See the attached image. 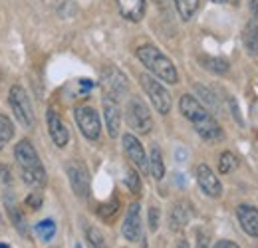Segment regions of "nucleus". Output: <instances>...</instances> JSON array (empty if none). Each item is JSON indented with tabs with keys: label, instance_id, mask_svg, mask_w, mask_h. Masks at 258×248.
<instances>
[{
	"label": "nucleus",
	"instance_id": "obj_1",
	"mask_svg": "<svg viewBox=\"0 0 258 248\" xmlns=\"http://www.w3.org/2000/svg\"><path fill=\"white\" fill-rule=\"evenodd\" d=\"M14 159L20 167L24 183L30 187H44L46 185V169L38 157V151L28 139H22L14 147Z\"/></svg>",
	"mask_w": 258,
	"mask_h": 248
},
{
	"label": "nucleus",
	"instance_id": "obj_2",
	"mask_svg": "<svg viewBox=\"0 0 258 248\" xmlns=\"http://www.w3.org/2000/svg\"><path fill=\"white\" fill-rule=\"evenodd\" d=\"M137 58L153 76H157L163 82H167V84H177L179 82V72H177L175 64L171 62L159 48L149 46V44L141 46V48H137Z\"/></svg>",
	"mask_w": 258,
	"mask_h": 248
},
{
	"label": "nucleus",
	"instance_id": "obj_3",
	"mask_svg": "<svg viewBox=\"0 0 258 248\" xmlns=\"http://www.w3.org/2000/svg\"><path fill=\"white\" fill-rule=\"evenodd\" d=\"M125 121L139 135H147L151 131L153 127L151 111L141 97H129L127 105H125Z\"/></svg>",
	"mask_w": 258,
	"mask_h": 248
},
{
	"label": "nucleus",
	"instance_id": "obj_4",
	"mask_svg": "<svg viewBox=\"0 0 258 248\" xmlns=\"http://www.w3.org/2000/svg\"><path fill=\"white\" fill-rule=\"evenodd\" d=\"M139 84H141L143 92L147 93V97H149L151 105L155 107V111L161 113V115H167L171 111V93L165 90V86L161 82H157L153 76H149V74H141L139 76Z\"/></svg>",
	"mask_w": 258,
	"mask_h": 248
},
{
	"label": "nucleus",
	"instance_id": "obj_5",
	"mask_svg": "<svg viewBox=\"0 0 258 248\" xmlns=\"http://www.w3.org/2000/svg\"><path fill=\"white\" fill-rule=\"evenodd\" d=\"M8 103H10V109L14 113V117L24 125V127H32L34 125V111L32 105H30V99H28V93L24 92L22 86H12L10 92H8Z\"/></svg>",
	"mask_w": 258,
	"mask_h": 248
},
{
	"label": "nucleus",
	"instance_id": "obj_6",
	"mask_svg": "<svg viewBox=\"0 0 258 248\" xmlns=\"http://www.w3.org/2000/svg\"><path fill=\"white\" fill-rule=\"evenodd\" d=\"M101 88H103V95H109L119 101L129 92V82L119 68L107 66L101 70Z\"/></svg>",
	"mask_w": 258,
	"mask_h": 248
},
{
	"label": "nucleus",
	"instance_id": "obj_7",
	"mask_svg": "<svg viewBox=\"0 0 258 248\" xmlns=\"http://www.w3.org/2000/svg\"><path fill=\"white\" fill-rule=\"evenodd\" d=\"M74 117H76V123L80 127L82 135L90 141H97L99 139V133H101V121H99V115L94 107L90 105H80L76 107L74 111Z\"/></svg>",
	"mask_w": 258,
	"mask_h": 248
},
{
	"label": "nucleus",
	"instance_id": "obj_8",
	"mask_svg": "<svg viewBox=\"0 0 258 248\" xmlns=\"http://www.w3.org/2000/svg\"><path fill=\"white\" fill-rule=\"evenodd\" d=\"M68 179H70V185H72V191L76 197L86 199L90 195V175H88L86 165L70 163L68 165Z\"/></svg>",
	"mask_w": 258,
	"mask_h": 248
},
{
	"label": "nucleus",
	"instance_id": "obj_9",
	"mask_svg": "<svg viewBox=\"0 0 258 248\" xmlns=\"http://www.w3.org/2000/svg\"><path fill=\"white\" fill-rule=\"evenodd\" d=\"M195 175H197V183H199V187H201V191H203L207 197H213V199L221 197L223 185H221L219 177L213 173V169H211L209 165H205V163L199 165L197 171H195Z\"/></svg>",
	"mask_w": 258,
	"mask_h": 248
},
{
	"label": "nucleus",
	"instance_id": "obj_10",
	"mask_svg": "<svg viewBox=\"0 0 258 248\" xmlns=\"http://www.w3.org/2000/svg\"><path fill=\"white\" fill-rule=\"evenodd\" d=\"M179 109H181V113H183L193 125L201 123V121H205V119L211 117V111H207V107H205L197 97L189 95V93H185V95L181 97Z\"/></svg>",
	"mask_w": 258,
	"mask_h": 248
},
{
	"label": "nucleus",
	"instance_id": "obj_11",
	"mask_svg": "<svg viewBox=\"0 0 258 248\" xmlns=\"http://www.w3.org/2000/svg\"><path fill=\"white\" fill-rule=\"evenodd\" d=\"M121 232L123 236L127 238L129 242H137L141 238V205L139 203H133L129 205L125 218H123V226H121Z\"/></svg>",
	"mask_w": 258,
	"mask_h": 248
},
{
	"label": "nucleus",
	"instance_id": "obj_12",
	"mask_svg": "<svg viewBox=\"0 0 258 248\" xmlns=\"http://www.w3.org/2000/svg\"><path fill=\"white\" fill-rule=\"evenodd\" d=\"M123 149H125V155L129 157V161L135 167H139L143 173L149 171V159L145 157V149H143L141 141L135 135H131V133L123 135Z\"/></svg>",
	"mask_w": 258,
	"mask_h": 248
},
{
	"label": "nucleus",
	"instance_id": "obj_13",
	"mask_svg": "<svg viewBox=\"0 0 258 248\" xmlns=\"http://www.w3.org/2000/svg\"><path fill=\"white\" fill-rule=\"evenodd\" d=\"M103 119L109 137H117L121 125V109H119V101L109 95H103Z\"/></svg>",
	"mask_w": 258,
	"mask_h": 248
},
{
	"label": "nucleus",
	"instance_id": "obj_14",
	"mask_svg": "<svg viewBox=\"0 0 258 248\" xmlns=\"http://www.w3.org/2000/svg\"><path fill=\"white\" fill-rule=\"evenodd\" d=\"M46 123H48V133H50L52 141H54L58 147H66L68 141H70V131H68V127L64 125L62 117L58 115L56 109H52V107L48 109V113H46Z\"/></svg>",
	"mask_w": 258,
	"mask_h": 248
},
{
	"label": "nucleus",
	"instance_id": "obj_15",
	"mask_svg": "<svg viewBox=\"0 0 258 248\" xmlns=\"http://www.w3.org/2000/svg\"><path fill=\"white\" fill-rule=\"evenodd\" d=\"M236 218L240 222V228L248 234L258 238V209L252 205H238L236 209Z\"/></svg>",
	"mask_w": 258,
	"mask_h": 248
},
{
	"label": "nucleus",
	"instance_id": "obj_16",
	"mask_svg": "<svg viewBox=\"0 0 258 248\" xmlns=\"http://www.w3.org/2000/svg\"><path fill=\"white\" fill-rule=\"evenodd\" d=\"M191 217H193V211L187 203H175L169 211V228L175 230V232L183 230L189 224Z\"/></svg>",
	"mask_w": 258,
	"mask_h": 248
},
{
	"label": "nucleus",
	"instance_id": "obj_17",
	"mask_svg": "<svg viewBox=\"0 0 258 248\" xmlns=\"http://www.w3.org/2000/svg\"><path fill=\"white\" fill-rule=\"evenodd\" d=\"M115 2H117V8H119V14L125 20H129V22L143 20L145 8H147V2L145 0H115Z\"/></svg>",
	"mask_w": 258,
	"mask_h": 248
},
{
	"label": "nucleus",
	"instance_id": "obj_18",
	"mask_svg": "<svg viewBox=\"0 0 258 248\" xmlns=\"http://www.w3.org/2000/svg\"><path fill=\"white\" fill-rule=\"evenodd\" d=\"M4 205H6V211H8V217L12 220V224L16 226V230L24 236V238H28V224H26V220H24V215L20 213V209H18V203L14 201V197L12 195H4Z\"/></svg>",
	"mask_w": 258,
	"mask_h": 248
},
{
	"label": "nucleus",
	"instance_id": "obj_19",
	"mask_svg": "<svg viewBox=\"0 0 258 248\" xmlns=\"http://www.w3.org/2000/svg\"><path fill=\"white\" fill-rule=\"evenodd\" d=\"M195 131H197L205 141H219V139L223 137V129H221V125L217 123V119H215L213 115H211L209 119H205V121L195 125Z\"/></svg>",
	"mask_w": 258,
	"mask_h": 248
},
{
	"label": "nucleus",
	"instance_id": "obj_20",
	"mask_svg": "<svg viewBox=\"0 0 258 248\" xmlns=\"http://www.w3.org/2000/svg\"><path fill=\"white\" fill-rule=\"evenodd\" d=\"M149 173L153 175L155 181H161L165 177V163H163L161 149L157 145L151 147V153H149Z\"/></svg>",
	"mask_w": 258,
	"mask_h": 248
},
{
	"label": "nucleus",
	"instance_id": "obj_21",
	"mask_svg": "<svg viewBox=\"0 0 258 248\" xmlns=\"http://www.w3.org/2000/svg\"><path fill=\"white\" fill-rule=\"evenodd\" d=\"M242 42L244 48L250 56H258V24L256 22H248L246 28L242 32Z\"/></svg>",
	"mask_w": 258,
	"mask_h": 248
},
{
	"label": "nucleus",
	"instance_id": "obj_22",
	"mask_svg": "<svg viewBox=\"0 0 258 248\" xmlns=\"http://www.w3.org/2000/svg\"><path fill=\"white\" fill-rule=\"evenodd\" d=\"M201 64H203V68H207L209 72L219 74V76H223V74L228 72V62H226L225 58H217V56H201Z\"/></svg>",
	"mask_w": 258,
	"mask_h": 248
},
{
	"label": "nucleus",
	"instance_id": "obj_23",
	"mask_svg": "<svg viewBox=\"0 0 258 248\" xmlns=\"http://www.w3.org/2000/svg\"><path fill=\"white\" fill-rule=\"evenodd\" d=\"M173 2H175V8H177L179 16L183 20H191L195 16V12H197V8H199L201 0H173Z\"/></svg>",
	"mask_w": 258,
	"mask_h": 248
},
{
	"label": "nucleus",
	"instance_id": "obj_24",
	"mask_svg": "<svg viewBox=\"0 0 258 248\" xmlns=\"http://www.w3.org/2000/svg\"><path fill=\"white\" fill-rule=\"evenodd\" d=\"M34 230H36V234H38L44 242H48V240H52V238H54V234H56V222H54L52 218L40 220V222L34 226Z\"/></svg>",
	"mask_w": 258,
	"mask_h": 248
},
{
	"label": "nucleus",
	"instance_id": "obj_25",
	"mask_svg": "<svg viewBox=\"0 0 258 248\" xmlns=\"http://www.w3.org/2000/svg\"><path fill=\"white\" fill-rule=\"evenodd\" d=\"M12 137H14V125H12V121H10L4 113H0V149H2Z\"/></svg>",
	"mask_w": 258,
	"mask_h": 248
},
{
	"label": "nucleus",
	"instance_id": "obj_26",
	"mask_svg": "<svg viewBox=\"0 0 258 248\" xmlns=\"http://www.w3.org/2000/svg\"><path fill=\"white\" fill-rule=\"evenodd\" d=\"M236 165H238L236 157L232 155L230 151H225V153L221 155V159H219V173H221V175H228L230 171L236 169Z\"/></svg>",
	"mask_w": 258,
	"mask_h": 248
},
{
	"label": "nucleus",
	"instance_id": "obj_27",
	"mask_svg": "<svg viewBox=\"0 0 258 248\" xmlns=\"http://www.w3.org/2000/svg\"><path fill=\"white\" fill-rule=\"evenodd\" d=\"M86 236H88V242H90L94 248H105L103 234L97 230L96 226H88V228H86Z\"/></svg>",
	"mask_w": 258,
	"mask_h": 248
},
{
	"label": "nucleus",
	"instance_id": "obj_28",
	"mask_svg": "<svg viewBox=\"0 0 258 248\" xmlns=\"http://www.w3.org/2000/svg\"><path fill=\"white\" fill-rule=\"evenodd\" d=\"M125 187H127L133 195H139V193H141V181H139V175H137L135 171H131V169H129L127 175H125Z\"/></svg>",
	"mask_w": 258,
	"mask_h": 248
},
{
	"label": "nucleus",
	"instance_id": "obj_29",
	"mask_svg": "<svg viewBox=\"0 0 258 248\" xmlns=\"http://www.w3.org/2000/svg\"><path fill=\"white\" fill-rule=\"evenodd\" d=\"M42 201H44V197H42V193L40 191H32L28 197H26V207H30L32 211H36V209H40L42 207Z\"/></svg>",
	"mask_w": 258,
	"mask_h": 248
},
{
	"label": "nucleus",
	"instance_id": "obj_30",
	"mask_svg": "<svg viewBox=\"0 0 258 248\" xmlns=\"http://www.w3.org/2000/svg\"><path fill=\"white\" fill-rule=\"evenodd\" d=\"M159 217H161L159 207H151V209H149V228H151L153 232L159 228Z\"/></svg>",
	"mask_w": 258,
	"mask_h": 248
},
{
	"label": "nucleus",
	"instance_id": "obj_31",
	"mask_svg": "<svg viewBox=\"0 0 258 248\" xmlns=\"http://www.w3.org/2000/svg\"><path fill=\"white\" fill-rule=\"evenodd\" d=\"M195 88H197V92H199L201 95H203V97H205V101H209L211 105H217V99H215V95L209 92L207 88H203V86H195Z\"/></svg>",
	"mask_w": 258,
	"mask_h": 248
},
{
	"label": "nucleus",
	"instance_id": "obj_32",
	"mask_svg": "<svg viewBox=\"0 0 258 248\" xmlns=\"http://www.w3.org/2000/svg\"><path fill=\"white\" fill-rule=\"evenodd\" d=\"M213 248H240V246L236 242H232V240H219Z\"/></svg>",
	"mask_w": 258,
	"mask_h": 248
},
{
	"label": "nucleus",
	"instance_id": "obj_33",
	"mask_svg": "<svg viewBox=\"0 0 258 248\" xmlns=\"http://www.w3.org/2000/svg\"><path fill=\"white\" fill-rule=\"evenodd\" d=\"M197 248H209V238L205 234H201V232L197 236Z\"/></svg>",
	"mask_w": 258,
	"mask_h": 248
},
{
	"label": "nucleus",
	"instance_id": "obj_34",
	"mask_svg": "<svg viewBox=\"0 0 258 248\" xmlns=\"http://www.w3.org/2000/svg\"><path fill=\"white\" fill-rule=\"evenodd\" d=\"M248 6H250V12L258 16V0H248Z\"/></svg>",
	"mask_w": 258,
	"mask_h": 248
},
{
	"label": "nucleus",
	"instance_id": "obj_35",
	"mask_svg": "<svg viewBox=\"0 0 258 248\" xmlns=\"http://www.w3.org/2000/svg\"><path fill=\"white\" fill-rule=\"evenodd\" d=\"M175 248H189V244H187L185 240H179V242L175 244Z\"/></svg>",
	"mask_w": 258,
	"mask_h": 248
},
{
	"label": "nucleus",
	"instance_id": "obj_36",
	"mask_svg": "<svg viewBox=\"0 0 258 248\" xmlns=\"http://www.w3.org/2000/svg\"><path fill=\"white\" fill-rule=\"evenodd\" d=\"M221 2H230V4H236L238 0H221Z\"/></svg>",
	"mask_w": 258,
	"mask_h": 248
},
{
	"label": "nucleus",
	"instance_id": "obj_37",
	"mask_svg": "<svg viewBox=\"0 0 258 248\" xmlns=\"http://www.w3.org/2000/svg\"><path fill=\"white\" fill-rule=\"evenodd\" d=\"M0 248H10L8 244H4V242H0Z\"/></svg>",
	"mask_w": 258,
	"mask_h": 248
},
{
	"label": "nucleus",
	"instance_id": "obj_38",
	"mask_svg": "<svg viewBox=\"0 0 258 248\" xmlns=\"http://www.w3.org/2000/svg\"><path fill=\"white\" fill-rule=\"evenodd\" d=\"M76 248H82V244H76Z\"/></svg>",
	"mask_w": 258,
	"mask_h": 248
}]
</instances>
